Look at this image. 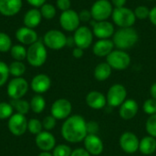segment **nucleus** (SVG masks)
Listing matches in <instances>:
<instances>
[{
	"instance_id": "nucleus-20",
	"label": "nucleus",
	"mask_w": 156,
	"mask_h": 156,
	"mask_svg": "<svg viewBox=\"0 0 156 156\" xmlns=\"http://www.w3.org/2000/svg\"><path fill=\"white\" fill-rule=\"evenodd\" d=\"M86 103L87 105L93 110H101L107 105L106 96L98 90H91L86 95Z\"/></svg>"
},
{
	"instance_id": "nucleus-50",
	"label": "nucleus",
	"mask_w": 156,
	"mask_h": 156,
	"mask_svg": "<svg viewBox=\"0 0 156 156\" xmlns=\"http://www.w3.org/2000/svg\"><path fill=\"white\" fill-rule=\"evenodd\" d=\"M37 156H53L50 152H41Z\"/></svg>"
},
{
	"instance_id": "nucleus-39",
	"label": "nucleus",
	"mask_w": 156,
	"mask_h": 156,
	"mask_svg": "<svg viewBox=\"0 0 156 156\" xmlns=\"http://www.w3.org/2000/svg\"><path fill=\"white\" fill-rule=\"evenodd\" d=\"M134 15H135L136 19L144 20V19L149 18L150 9L146 5H138L134 9Z\"/></svg>"
},
{
	"instance_id": "nucleus-48",
	"label": "nucleus",
	"mask_w": 156,
	"mask_h": 156,
	"mask_svg": "<svg viewBox=\"0 0 156 156\" xmlns=\"http://www.w3.org/2000/svg\"><path fill=\"white\" fill-rule=\"evenodd\" d=\"M149 20L154 26L156 27V6H154L152 9H150Z\"/></svg>"
},
{
	"instance_id": "nucleus-18",
	"label": "nucleus",
	"mask_w": 156,
	"mask_h": 156,
	"mask_svg": "<svg viewBox=\"0 0 156 156\" xmlns=\"http://www.w3.org/2000/svg\"><path fill=\"white\" fill-rule=\"evenodd\" d=\"M51 87V80L47 74H37L36 75L31 82H30V88L31 90L37 93V94H43L47 92Z\"/></svg>"
},
{
	"instance_id": "nucleus-19",
	"label": "nucleus",
	"mask_w": 156,
	"mask_h": 156,
	"mask_svg": "<svg viewBox=\"0 0 156 156\" xmlns=\"http://www.w3.org/2000/svg\"><path fill=\"white\" fill-rule=\"evenodd\" d=\"M119 108V115L124 121L133 119L139 112V105L133 99H127Z\"/></svg>"
},
{
	"instance_id": "nucleus-16",
	"label": "nucleus",
	"mask_w": 156,
	"mask_h": 156,
	"mask_svg": "<svg viewBox=\"0 0 156 156\" xmlns=\"http://www.w3.org/2000/svg\"><path fill=\"white\" fill-rule=\"evenodd\" d=\"M84 149L93 156H98L102 154L104 150V144L102 140L97 134H88L84 141Z\"/></svg>"
},
{
	"instance_id": "nucleus-30",
	"label": "nucleus",
	"mask_w": 156,
	"mask_h": 156,
	"mask_svg": "<svg viewBox=\"0 0 156 156\" xmlns=\"http://www.w3.org/2000/svg\"><path fill=\"white\" fill-rule=\"evenodd\" d=\"M11 57L16 61H22L27 58V48L22 45H14L10 49Z\"/></svg>"
},
{
	"instance_id": "nucleus-29",
	"label": "nucleus",
	"mask_w": 156,
	"mask_h": 156,
	"mask_svg": "<svg viewBox=\"0 0 156 156\" xmlns=\"http://www.w3.org/2000/svg\"><path fill=\"white\" fill-rule=\"evenodd\" d=\"M9 68V73L11 76H13L14 78H18V77H22L25 72H26V66L22 61H13L10 63V65L8 66Z\"/></svg>"
},
{
	"instance_id": "nucleus-23",
	"label": "nucleus",
	"mask_w": 156,
	"mask_h": 156,
	"mask_svg": "<svg viewBox=\"0 0 156 156\" xmlns=\"http://www.w3.org/2000/svg\"><path fill=\"white\" fill-rule=\"evenodd\" d=\"M114 49V44L112 39H99L92 47V52L100 58H106Z\"/></svg>"
},
{
	"instance_id": "nucleus-11",
	"label": "nucleus",
	"mask_w": 156,
	"mask_h": 156,
	"mask_svg": "<svg viewBox=\"0 0 156 156\" xmlns=\"http://www.w3.org/2000/svg\"><path fill=\"white\" fill-rule=\"evenodd\" d=\"M71 112H72V104L69 100L65 98H60L56 100L52 103L50 108L51 115L56 120H66L70 116Z\"/></svg>"
},
{
	"instance_id": "nucleus-42",
	"label": "nucleus",
	"mask_w": 156,
	"mask_h": 156,
	"mask_svg": "<svg viewBox=\"0 0 156 156\" xmlns=\"http://www.w3.org/2000/svg\"><path fill=\"white\" fill-rule=\"evenodd\" d=\"M56 5L59 10H61L63 12V11H67V10L70 9L71 2H70V0H57Z\"/></svg>"
},
{
	"instance_id": "nucleus-14",
	"label": "nucleus",
	"mask_w": 156,
	"mask_h": 156,
	"mask_svg": "<svg viewBox=\"0 0 156 156\" xmlns=\"http://www.w3.org/2000/svg\"><path fill=\"white\" fill-rule=\"evenodd\" d=\"M93 35L99 39H110L115 33L114 25L108 21H95L91 20Z\"/></svg>"
},
{
	"instance_id": "nucleus-34",
	"label": "nucleus",
	"mask_w": 156,
	"mask_h": 156,
	"mask_svg": "<svg viewBox=\"0 0 156 156\" xmlns=\"http://www.w3.org/2000/svg\"><path fill=\"white\" fill-rule=\"evenodd\" d=\"M12 48V40L10 37L4 32H0V52L10 51Z\"/></svg>"
},
{
	"instance_id": "nucleus-47",
	"label": "nucleus",
	"mask_w": 156,
	"mask_h": 156,
	"mask_svg": "<svg viewBox=\"0 0 156 156\" xmlns=\"http://www.w3.org/2000/svg\"><path fill=\"white\" fill-rule=\"evenodd\" d=\"M111 3L114 8H120L125 6L127 0H111Z\"/></svg>"
},
{
	"instance_id": "nucleus-3",
	"label": "nucleus",
	"mask_w": 156,
	"mask_h": 156,
	"mask_svg": "<svg viewBox=\"0 0 156 156\" xmlns=\"http://www.w3.org/2000/svg\"><path fill=\"white\" fill-rule=\"evenodd\" d=\"M48 58L46 46L43 42L37 40L27 49V60L32 67H41L45 64Z\"/></svg>"
},
{
	"instance_id": "nucleus-28",
	"label": "nucleus",
	"mask_w": 156,
	"mask_h": 156,
	"mask_svg": "<svg viewBox=\"0 0 156 156\" xmlns=\"http://www.w3.org/2000/svg\"><path fill=\"white\" fill-rule=\"evenodd\" d=\"M11 105L13 107V109L20 114L26 115L28 113L29 110H30V104L28 101H27L26 100L23 99H17V100H12L11 101Z\"/></svg>"
},
{
	"instance_id": "nucleus-37",
	"label": "nucleus",
	"mask_w": 156,
	"mask_h": 156,
	"mask_svg": "<svg viewBox=\"0 0 156 156\" xmlns=\"http://www.w3.org/2000/svg\"><path fill=\"white\" fill-rule=\"evenodd\" d=\"M143 111L149 116L156 114V100L153 98L147 99L143 104Z\"/></svg>"
},
{
	"instance_id": "nucleus-51",
	"label": "nucleus",
	"mask_w": 156,
	"mask_h": 156,
	"mask_svg": "<svg viewBox=\"0 0 156 156\" xmlns=\"http://www.w3.org/2000/svg\"><path fill=\"white\" fill-rule=\"evenodd\" d=\"M145 1H153V0H145Z\"/></svg>"
},
{
	"instance_id": "nucleus-6",
	"label": "nucleus",
	"mask_w": 156,
	"mask_h": 156,
	"mask_svg": "<svg viewBox=\"0 0 156 156\" xmlns=\"http://www.w3.org/2000/svg\"><path fill=\"white\" fill-rule=\"evenodd\" d=\"M107 105L112 108L120 107L127 100V90L120 83L112 85L106 94Z\"/></svg>"
},
{
	"instance_id": "nucleus-4",
	"label": "nucleus",
	"mask_w": 156,
	"mask_h": 156,
	"mask_svg": "<svg viewBox=\"0 0 156 156\" xmlns=\"http://www.w3.org/2000/svg\"><path fill=\"white\" fill-rule=\"evenodd\" d=\"M112 18L113 23L120 28L132 27L136 22L134 11L126 6L120 7V8H113Z\"/></svg>"
},
{
	"instance_id": "nucleus-21",
	"label": "nucleus",
	"mask_w": 156,
	"mask_h": 156,
	"mask_svg": "<svg viewBox=\"0 0 156 156\" xmlns=\"http://www.w3.org/2000/svg\"><path fill=\"white\" fill-rule=\"evenodd\" d=\"M16 37L23 45H32L37 41V33L33 29L27 27H19L16 32Z\"/></svg>"
},
{
	"instance_id": "nucleus-35",
	"label": "nucleus",
	"mask_w": 156,
	"mask_h": 156,
	"mask_svg": "<svg viewBox=\"0 0 156 156\" xmlns=\"http://www.w3.org/2000/svg\"><path fill=\"white\" fill-rule=\"evenodd\" d=\"M72 153L71 148L68 144H58L56 145L55 148L52 150V155L53 156H70Z\"/></svg>"
},
{
	"instance_id": "nucleus-26",
	"label": "nucleus",
	"mask_w": 156,
	"mask_h": 156,
	"mask_svg": "<svg viewBox=\"0 0 156 156\" xmlns=\"http://www.w3.org/2000/svg\"><path fill=\"white\" fill-rule=\"evenodd\" d=\"M112 72V69L107 62H101L94 69V79L98 81H105L111 77Z\"/></svg>"
},
{
	"instance_id": "nucleus-38",
	"label": "nucleus",
	"mask_w": 156,
	"mask_h": 156,
	"mask_svg": "<svg viewBox=\"0 0 156 156\" xmlns=\"http://www.w3.org/2000/svg\"><path fill=\"white\" fill-rule=\"evenodd\" d=\"M9 68L4 61H0V87H3L9 78Z\"/></svg>"
},
{
	"instance_id": "nucleus-9",
	"label": "nucleus",
	"mask_w": 156,
	"mask_h": 156,
	"mask_svg": "<svg viewBox=\"0 0 156 156\" xmlns=\"http://www.w3.org/2000/svg\"><path fill=\"white\" fill-rule=\"evenodd\" d=\"M28 82L22 77L12 79L6 87V92L11 100L22 99L28 90Z\"/></svg>"
},
{
	"instance_id": "nucleus-8",
	"label": "nucleus",
	"mask_w": 156,
	"mask_h": 156,
	"mask_svg": "<svg viewBox=\"0 0 156 156\" xmlns=\"http://www.w3.org/2000/svg\"><path fill=\"white\" fill-rule=\"evenodd\" d=\"M68 37L63 32L57 29L48 30L43 37L44 45L53 50H59L67 46Z\"/></svg>"
},
{
	"instance_id": "nucleus-49",
	"label": "nucleus",
	"mask_w": 156,
	"mask_h": 156,
	"mask_svg": "<svg viewBox=\"0 0 156 156\" xmlns=\"http://www.w3.org/2000/svg\"><path fill=\"white\" fill-rule=\"evenodd\" d=\"M150 94L153 99L156 100V82H154L150 88Z\"/></svg>"
},
{
	"instance_id": "nucleus-32",
	"label": "nucleus",
	"mask_w": 156,
	"mask_h": 156,
	"mask_svg": "<svg viewBox=\"0 0 156 156\" xmlns=\"http://www.w3.org/2000/svg\"><path fill=\"white\" fill-rule=\"evenodd\" d=\"M27 131L31 134H38L43 131V125L42 122H40L38 119L32 118L27 122Z\"/></svg>"
},
{
	"instance_id": "nucleus-25",
	"label": "nucleus",
	"mask_w": 156,
	"mask_h": 156,
	"mask_svg": "<svg viewBox=\"0 0 156 156\" xmlns=\"http://www.w3.org/2000/svg\"><path fill=\"white\" fill-rule=\"evenodd\" d=\"M139 152L144 155H151L156 152V138L147 135L140 140Z\"/></svg>"
},
{
	"instance_id": "nucleus-1",
	"label": "nucleus",
	"mask_w": 156,
	"mask_h": 156,
	"mask_svg": "<svg viewBox=\"0 0 156 156\" xmlns=\"http://www.w3.org/2000/svg\"><path fill=\"white\" fill-rule=\"evenodd\" d=\"M86 125L87 122L81 115H70L64 121L61 126V135L68 143H81L88 135Z\"/></svg>"
},
{
	"instance_id": "nucleus-41",
	"label": "nucleus",
	"mask_w": 156,
	"mask_h": 156,
	"mask_svg": "<svg viewBox=\"0 0 156 156\" xmlns=\"http://www.w3.org/2000/svg\"><path fill=\"white\" fill-rule=\"evenodd\" d=\"M87 133L88 134H97L99 133L100 127L98 122H94V121H90V122H87Z\"/></svg>"
},
{
	"instance_id": "nucleus-43",
	"label": "nucleus",
	"mask_w": 156,
	"mask_h": 156,
	"mask_svg": "<svg viewBox=\"0 0 156 156\" xmlns=\"http://www.w3.org/2000/svg\"><path fill=\"white\" fill-rule=\"evenodd\" d=\"M79 16H80V20L82 22H90L92 19L90 10H87V9L81 10L79 13Z\"/></svg>"
},
{
	"instance_id": "nucleus-7",
	"label": "nucleus",
	"mask_w": 156,
	"mask_h": 156,
	"mask_svg": "<svg viewBox=\"0 0 156 156\" xmlns=\"http://www.w3.org/2000/svg\"><path fill=\"white\" fill-rule=\"evenodd\" d=\"M113 5L110 0H96L90 8L92 19L95 21H104L112 16Z\"/></svg>"
},
{
	"instance_id": "nucleus-22",
	"label": "nucleus",
	"mask_w": 156,
	"mask_h": 156,
	"mask_svg": "<svg viewBox=\"0 0 156 156\" xmlns=\"http://www.w3.org/2000/svg\"><path fill=\"white\" fill-rule=\"evenodd\" d=\"M22 0H0V14L5 16H13L19 13Z\"/></svg>"
},
{
	"instance_id": "nucleus-15",
	"label": "nucleus",
	"mask_w": 156,
	"mask_h": 156,
	"mask_svg": "<svg viewBox=\"0 0 156 156\" xmlns=\"http://www.w3.org/2000/svg\"><path fill=\"white\" fill-rule=\"evenodd\" d=\"M80 16L73 9L63 11L59 16V24L61 27L68 32H74L80 27Z\"/></svg>"
},
{
	"instance_id": "nucleus-24",
	"label": "nucleus",
	"mask_w": 156,
	"mask_h": 156,
	"mask_svg": "<svg viewBox=\"0 0 156 156\" xmlns=\"http://www.w3.org/2000/svg\"><path fill=\"white\" fill-rule=\"evenodd\" d=\"M42 19V16L40 11L37 8H32L28 10L24 16V25L29 28L37 27Z\"/></svg>"
},
{
	"instance_id": "nucleus-17",
	"label": "nucleus",
	"mask_w": 156,
	"mask_h": 156,
	"mask_svg": "<svg viewBox=\"0 0 156 156\" xmlns=\"http://www.w3.org/2000/svg\"><path fill=\"white\" fill-rule=\"evenodd\" d=\"M35 143L41 152H50L56 146V138L50 132L42 131L36 135Z\"/></svg>"
},
{
	"instance_id": "nucleus-31",
	"label": "nucleus",
	"mask_w": 156,
	"mask_h": 156,
	"mask_svg": "<svg viewBox=\"0 0 156 156\" xmlns=\"http://www.w3.org/2000/svg\"><path fill=\"white\" fill-rule=\"evenodd\" d=\"M42 17H44L45 19H52L55 17L56 14H57V9L56 7L51 5V4H44L40 9H39Z\"/></svg>"
},
{
	"instance_id": "nucleus-5",
	"label": "nucleus",
	"mask_w": 156,
	"mask_h": 156,
	"mask_svg": "<svg viewBox=\"0 0 156 156\" xmlns=\"http://www.w3.org/2000/svg\"><path fill=\"white\" fill-rule=\"evenodd\" d=\"M131 57L125 50L113 49L107 57L106 62L115 70H124L131 64Z\"/></svg>"
},
{
	"instance_id": "nucleus-12",
	"label": "nucleus",
	"mask_w": 156,
	"mask_h": 156,
	"mask_svg": "<svg viewBox=\"0 0 156 156\" xmlns=\"http://www.w3.org/2000/svg\"><path fill=\"white\" fill-rule=\"evenodd\" d=\"M119 144L121 149L128 154H135L139 151L140 140L137 135L133 132H124L119 139Z\"/></svg>"
},
{
	"instance_id": "nucleus-27",
	"label": "nucleus",
	"mask_w": 156,
	"mask_h": 156,
	"mask_svg": "<svg viewBox=\"0 0 156 156\" xmlns=\"http://www.w3.org/2000/svg\"><path fill=\"white\" fill-rule=\"evenodd\" d=\"M29 104L30 110L36 114H40L46 108V101L44 97L40 94H36L35 96H33Z\"/></svg>"
},
{
	"instance_id": "nucleus-2",
	"label": "nucleus",
	"mask_w": 156,
	"mask_h": 156,
	"mask_svg": "<svg viewBox=\"0 0 156 156\" xmlns=\"http://www.w3.org/2000/svg\"><path fill=\"white\" fill-rule=\"evenodd\" d=\"M139 40V34L136 29L132 27H122L115 31L112 36L114 47L117 49L126 50L134 47Z\"/></svg>"
},
{
	"instance_id": "nucleus-45",
	"label": "nucleus",
	"mask_w": 156,
	"mask_h": 156,
	"mask_svg": "<svg viewBox=\"0 0 156 156\" xmlns=\"http://www.w3.org/2000/svg\"><path fill=\"white\" fill-rule=\"evenodd\" d=\"M84 55V49L80 48H74L73 50H72V56L75 58H81Z\"/></svg>"
},
{
	"instance_id": "nucleus-13",
	"label": "nucleus",
	"mask_w": 156,
	"mask_h": 156,
	"mask_svg": "<svg viewBox=\"0 0 156 156\" xmlns=\"http://www.w3.org/2000/svg\"><path fill=\"white\" fill-rule=\"evenodd\" d=\"M27 122L26 115L16 112L8 119V130L15 136H22L27 131Z\"/></svg>"
},
{
	"instance_id": "nucleus-40",
	"label": "nucleus",
	"mask_w": 156,
	"mask_h": 156,
	"mask_svg": "<svg viewBox=\"0 0 156 156\" xmlns=\"http://www.w3.org/2000/svg\"><path fill=\"white\" fill-rule=\"evenodd\" d=\"M56 124H57V120L52 115L46 116L42 121L43 129L45 131H48V132L52 131L56 127Z\"/></svg>"
},
{
	"instance_id": "nucleus-10",
	"label": "nucleus",
	"mask_w": 156,
	"mask_h": 156,
	"mask_svg": "<svg viewBox=\"0 0 156 156\" xmlns=\"http://www.w3.org/2000/svg\"><path fill=\"white\" fill-rule=\"evenodd\" d=\"M93 32L87 26H80L75 31L73 35V40L76 47L82 49L89 48L93 41Z\"/></svg>"
},
{
	"instance_id": "nucleus-33",
	"label": "nucleus",
	"mask_w": 156,
	"mask_h": 156,
	"mask_svg": "<svg viewBox=\"0 0 156 156\" xmlns=\"http://www.w3.org/2000/svg\"><path fill=\"white\" fill-rule=\"evenodd\" d=\"M13 107L11 103L2 101L0 102V120H6L9 119L14 113H13Z\"/></svg>"
},
{
	"instance_id": "nucleus-44",
	"label": "nucleus",
	"mask_w": 156,
	"mask_h": 156,
	"mask_svg": "<svg viewBox=\"0 0 156 156\" xmlns=\"http://www.w3.org/2000/svg\"><path fill=\"white\" fill-rule=\"evenodd\" d=\"M70 156H91L84 148H77L72 151Z\"/></svg>"
},
{
	"instance_id": "nucleus-46",
	"label": "nucleus",
	"mask_w": 156,
	"mask_h": 156,
	"mask_svg": "<svg viewBox=\"0 0 156 156\" xmlns=\"http://www.w3.org/2000/svg\"><path fill=\"white\" fill-rule=\"evenodd\" d=\"M27 2L35 8L41 7L44 4H46V0H27Z\"/></svg>"
},
{
	"instance_id": "nucleus-36",
	"label": "nucleus",
	"mask_w": 156,
	"mask_h": 156,
	"mask_svg": "<svg viewBox=\"0 0 156 156\" xmlns=\"http://www.w3.org/2000/svg\"><path fill=\"white\" fill-rule=\"evenodd\" d=\"M145 130L148 135L156 138V114L148 117L145 122Z\"/></svg>"
}]
</instances>
